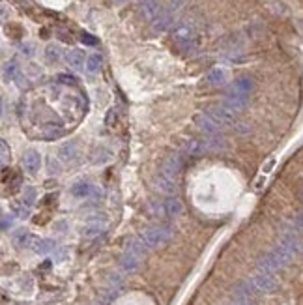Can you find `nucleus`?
<instances>
[{
  "instance_id": "2eb2a0df",
  "label": "nucleus",
  "mask_w": 303,
  "mask_h": 305,
  "mask_svg": "<svg viewBox=\"0 0 303 305\" xmlns=\"http://www.w3.org/2000/svg\"><path fill=\"white\" fill-rule=\"evenodd\" d=\"M58 158L62 159L64 163H73L77 159V142L75 141H68L60 144L58 148Z\"/></svg>"
},
{
  "instance_id": "1a4fd4ad",
  "label": "nucleus",
  "mask_w": 303,
  "mask_h": 305,
  "mask_svg": "<svg viewBox=\"0 0 303 305\" xmlns=\"http://www.w3.org/2000/svg\"><path fill=\"white\" fill-rule=\"evenodd\" d=\"M23 167L24 170L28 172V174H36L40 167H42V156H40V152L38 150H26L24 154H23Z\"/></svg>"
},
{
  "instance_id": "39448f33",
  "label": "nucleus",
  "mask_w": 303,
  "mask_h": 305,
  "mask_svg": "<svg viewBox=\"0 0 303 305\" xmlns=\"http://www.w3.org/2000/svg\"><path fill=\"white\" fill-rule=\"evenodd\" d=\"M251 284L255 290H260V292H272L277 288V279L272 274H266V272H258L251 279Z\"/></svg>"
},
{
  "instance_id": "4be33fe9",
  "label": "nucleus",
  "mask_w": 303,
  "mask_h": 305,
  "mask_svg": "<svg viewBox=\"0 0 303 305\" xmlns=\"http://www.w3.org/2000/svg\"><path fill=\"white\" fill-rule=\"evenodd\" d=\"M62 58V49L58 47V45H54V43H49L47 47H45V60L49 64H54L58 62Z\"/></svg>"
},
{
  "instance_id": "b1692460",
  "label": "nucleus",
  "mask_w": 303,
  "mask_h": 305,
  "mask_svg": "<svg viewBox=\"0 0 303 305\" xmlns=\"http://www.w3.org/2000/svg\"><path fill=\"white\" fill-rule=\"evenodd\" d=\"M142 6V13H144V17L146 19H156V15L159 13V4H157V0H148L144 4H140Z\"/></svg>"
},
{
  "instance_id": "f704fd0d",
  "label": "nucleus",
  "mask_w": 303,
  "mask_h": 305,
  "mask_svg": "<svg viewBox=\"0 0 303 305\" xmlns=\"http://www.w3.org/2000/svg\"><path fill=\"white\" fill-rule=\"evenodd\" d=\"M115 2H126V0H115Z\"/></svg>"
},
{
  "instance_id": "0eeeda50",
  "label": "nucleus",
  "mask_w": 303,
  "mask_h": 305,
  "mask_svg": "<svg viewBox=\"0 0 303 305\" xmlns=\"http://www.w3.org/2000/svg\"><path fill=\"white\" fill-rule=\"evenodd\" d=\"M36 197H38V193H36L34 188H26L24 189L21 200L15 204V211H17L19 217H26L30 213V208L34 206V202H36Z\"/></svg>"
},
{
  "instance_id": "9d476101",
  "label": "nucleus",
  "mask_w": 303,
  "mask_h": 305,
  "mask_svg": "<svg viewBox=\"0 0 303 305\" xmlns=\"http://www.w3.org/2000/svg\"><path fill=\"white\" fill-rule=\"evenodd\" d=\"M180 170H182V158L174 154V156H168L165 161H163V167H161V172L159 174H163V176H167L170 180H176V176L180 174Z\"/></svg>"
},
{
  "instance_id": "473e14b6",
  "label": "nucleus",
  "mask_w": 303,
  "mask_h": 305,
  "mask_svg": "<svg viewBox=\"0 0 303 305\" xmlns=\"http://www.w3.org/2000/svg\"><path fill=\"white\" fill-rule=\"evenodd\" d=\"M4 115V101H2V97H0V116Z\"/></svg>"
},
{
  "instance_id": "a878e982",
  "label": "nucleus",
  "mask_w": 303,
  "mask_h": 305,
  "mask_svg": "<svg viewBox=\"0 0 303 305\" xmlns=\"http://www.w3.org/2000/svg\"><path fill=\"white\" fill-rule=\"evenodd\" d=\"M109 159H111V150H107L105 146L95 148V154L92 156V161H94V163H105V161H109Z\"/></svg>"
},
{
  "instance_id": "7c9ffc66",
  "label": "nucleus",
  "mask_w": 303,
  "mask_h": 305,
  "mask_svg": "<svg viewBox=\"0 0 303 305\" xmlns=\"http://www.w3.org/2000/svg\"><path fill=\"white\" fill-rule=\"evenodd\" d=\"M8 17V6L6 4H0V23Z\"/></svg>"
},
{
  "instance_id": "412c9836",
  "label": "nucleus",
  "mask_w": 303,
  "mask_h": 305,
  "mask_svg": "<svg viewBox=\"0 0 303 305\" xmlns=\"http://www.w3.org/2000/svg\"><path fill=\"white\" fill-rule=\"evenodd\" d=\"M30 240H32V234L28 231H24V229H21V231H17L13 234V243H15L19 249L28 247V245H30Z\"/></svg>"
},
{
  "instance_id": "2f4dec72",
  "label": "nucleus",
  "mask_w": 303,
  "mask_h": 305,
  "mask_svg": "<svg viewBox=\"0 0 303 305\" xmlns=\"http://www.w3.org/2000/svg\"><path fill=\"white\" fill-rule=\"evenodd\" d=\"M264 182H266V176H264V174H262L260 178H258V182H256V184H255V189H260V186H262V184H264Z\"/></svg>"
},
{
  "instance_id": "f03ea898",
  "label": "nucleus",
  "mask_w": 303,
  "mask_h": 305,
  "mask_svg": "<svg viewBox=\"0 0 303 305\" xmlns=\"http://www.w3.org/2000/svg\"><path fill=\"white\" fill-rule=\"evenodd\" d=\"M172 40L182 51H193L197 45V30L189 21H180L172 32Z\"/></svg>"
},
{
  "instance_id": "6e6552de",
  "label": "nucleus",
  "mask_w": 303,
  "mask_h": 305,
  "mask_svg": "<svg viewBox=\"0 0 303 305\" xmlns=\"http://www.w3.org/2000/svg\"><path fill=\"white\" fill-rule=\"evenodd\" d=\"M255 90V81L249 75H241L238 79H234V83L230 84L229 92L232 94H240V95H249Z\"/></svg>"
},
{
  "instance_id": "a211bd4d",
  "label": "nucleus",
  "mask_w": 303,
  "mask_h": 305,
  "mask_svg": "<svg viewBox=\"0 0 303 305\" xmlns=\"http://www.w3.org/2000/svg\"><path fill=\"white\" fill-rule=\"evenodd\" d=\"M66 64L71 70H83L84 68V53L79 49H71L66 53Z\"/></svg>"
},
{
  "instance_id": "dca6fc26",
  "label": "nucleus",
  "mask_w": 303,
  "mask_h": 305,
  "mask_svg": "<svg viewBox=\"0 0 303 305\" xmlns=\"http://www.w3.org/2000/svg\"><path fill=\"white\" fill-rule=\"evenodd\" d=\"M2 186H4L6 193H15L21 186V176L15 170H6L4 178H2Z\"/></svg>"
},
{
  "instance_id": "aec40b11",
  "label": "nucleus",
  "mask_w": 303,
  "mask_h": 305,
  "mask_svg": "<svg viewBox=\"0 0 303 305\" xmlns=\"http://www.w3.org/2000/svg\"><path fill=\"white\" fill-rule=\"evenodd\" d=\"M101 64H103V56L99 53L90 54L86 60H84V66H86V71L88 73H97L101 70Z\"/></svg>"
},
{
  "instance_id": "ddd939ff",
  "label": "nucleus",
  "mask_w": 303,
  "mask_h": 305,
  "mask_svg": "<svg viewBox=\"0 0 303 305\" xmlns=\"http://www.w3.org/2000/svg\"><path fill=\"white\" fill-rule=\"evenodd\" d=\"M161 210H163V215H165V217L174 219V217H178V215L182 213L184 206H182V200L176 199V197L172 195V197H167V199L161 202Z\"/></svg>"
},
{
  "instance_id": "7ed1b4c3",
  "label": "nucleus",
  "mask_w": 303,
  "mask_h": 305,
  "mask_svg": "<svg viewBox=\"0 0 303 305\" xmlns=\"http://www.w3.org/2000/svg\"><path fill=\"white\" fill-rule=\"evenodd\" d=\"M172 236V229L167 225H154L140 234V243L144 247H157V245H163L165 242L170 240Z\"/></svg>"
},
{
  "instance_id": "f8f14e48",
  "label": "nucleus",
  "mask_w": 303,
  "mask_h": 305,
  "mask_svg": "<svg viewBox=\"0 0 303 305\" xmlns=\"http://www.w3.org/2000/svg\"><path fill=\"white\" fill-rule=\"evenodd\" d=\"M195 126L199 127L202 133H206V135H217L221 129L206 113H200V115L195 116Z\"/></svg>"
},
{
  "instance_id": "c756f323",
  "label": "nucleus",
  "mask_w": 303,
  "mask_h": 305,
  "mask_svg": "<svg viewBox=\"0 0 303 305\" xmlns=\"http://www.w3.org/2000/svg\"><path fill=\"white\" fill-rule=\"evenodd\" d=\"M81 42L86 43V45H95V40L90 34H83V36H81Z\"/></svg>"
},
{
  "instance_id": "423d86ee",
  "label": "nucleus",
  "mask_w": 303,
  "mask_h": 305,
  "mask_svg": "<svg viewBox=\"0 0 303 305\" xmlns=\"http://www.w3.org/2000/svg\"><path fill=\"white\" fill-rule=\"evenodd\" d=\"M71 193H73L75 197H79V199H92V197H99V195H101V188L94 186L92 182H84V180H81V182L73 184Z\"/></svg>"
},
{
  "instance_id": "c85d7f7f",
  "label": "nucleus",
  "mask_w": 303,
  "mask_h": 305,
  "mask_svg": "<svg viewBox=\"0 0 303 305\" xmlns=\"http://www.w3.org/2000/svg\"><path fill=\"white\" fill-rule=\"evenodd\" d=\"M275 163H277V159H275V158H270V161H268V163H266V165L262 167V174L266 176V174H268V172H270V170H272V168L275 167Z\"/></svg>"
},
{
  "instance_id": "4468645a",
  "label": "nucleus",
  "mask_w": 303,
  "mask_h": 305,
  "mask_svg": "<svg viewBox=\"0 0 303 305\" xmlns=\"http://www.w3.org/2000/svg\"><path fill=\"white\" fill-rule=\"evenodd\" d=\"M28 247H30L34 253H38V255H47V253H51L56 249V242H54V240H49V238H36V236H32Z\"/></svg>"
},
{
  "instance_id": "5701e85b",
  "label": "nucleus",
  "mask_w": 303,
  "mask_h": 305,
  "mask_svg": "<svg viewBox=\"0 0 303 305\" xmlns=\"http://www.w3.org/2000/svg\"><path fill=\"white\" fill-rule=\"evenodd\" d=\"M103 231H105V227L99 225V221H90L83 229V236H86V238H94V236L103 234Z\"/></svg>"
},
{
  "instance_id": "9b49d317",
  "label": "nucleus",
  "mask_w": 303,
  "mask_h": 305,
  "mask_svg": "<svg viewBox=\"0 0 303 305\" xmlns=\"http://www.w3.org/2000/svg\"><path fill=\"white\" fill-rule=\"evenodd\" d=\"M227 81H229V71L223 66H215L204 75V83L208 86H223Z\"/></svg>"
},
{
  "instance_id": "393cba45",
  "label": "nucleus",
  "mask_w": 303,
  "mask_h": 305,
  "mask_svg": "<svg viewBox=\"0 0 303 305\" xmlns=\"http://www.w3.org/2000/svg\"><path fill=\"white\" fill-rule=\"evenodd\" d=\"M2 71H4V77H6L8 81H11V79H15V77H17V73H19V66H17V62H15V60H10V62L4 64Z\"/></svg>"
},
{
  "instance_id": "20e7f679",
  "label": "nucleus",
  "mask_w": 303,
  "mask_h": 305,
  "mask_svg": "<svg viewBox=\"0 0 303 305\" xmlns=\"http://www.w3.org/2000/svg\"><path fill=\"white\" fill-rule=\"evenodd\" d=\"M206 115H208L219 127L232 126L234 120H236V115H234L232 111H229L223 103H221V105H211L208 111H206Z\"/></svg>"
},
{
  "instance_id": "6ab92c4d",
  "label": "nucleus",
  "mask_w": 303,
  "mask_h": 305,
  "mask_svg": "<svg viewBox=\"0 0 303 305\" xmlns=\"http://www.w3.org/2000/svg\"><path fill=\"white\" fill-rule=\"evenodd\" d=\"M156 188L159 191H163V193H167V195H174L176 193V182L174 180L167 178V176H163V174H157L156 178Z\"/></svg>"
},
{
  "instance_id": "72a5a7b5",
  "label": "nucleus",
  "mask_w": 303,
  "mask_h": 305,
  "mask_svg": "<svg viewBox=\"0 0 303 305\" xmlns=\"http://www.w3.org/2000/svg\"><path fill=\"white\" fill-rule=\"evenodd\" d=\"M139 2H140V4H144V2H148V0H139Z\"/></svg>"
},
{
  "instance_id": "f257e3e1",
  "label": "nucleus",
  "mask_w": 303,
  "mask_h": 305,
  "mask_svg": "<svg viewBox=\"0 0 303 305\" xmlns=\"http://www.w3.org/2000/svg\"><path fill=\"white\" fill-rule=\"evenodd\" d=\"M144 245L140 243V240L137 238H131L129 242L126 243V249H124V255L120 258V266L124 272H135L139 268V264L142 260V255H144Z\"/></svg>"
},
{
  "instance_id": "f3484780",
  "label": "nucleus",
  "mask_w": 303,
  "mask_h": 305,
  "mask_svg": "<svg viewBox=\"0 0 303 305\" xmlns=\"http://www.w3.org/2000/svg\"><path fill=\"white\" fill-rule=\"evenodd\" d=\"M182 148H184V152L189 154V156H199V154L208 150L206 139H189V141H186V144Z\"/></svg>"
},
{
  "instance_id": "cd10ccee",
  "label": "nucleus",
  "mask_w": 303,
  "mask_h": 305,
  "mask_svg": "<svg viewBox=\"0 0 303 305\" xmlns=\"http://www.w3.org/2000/svg\"><path fill=\"white\" fill-rule=\"evenodd\" d=\"M19 49H21V53L24 54V56H32V54H34V45H32V43H23Z\"/></svg>"
},
{
  "instance_id": "bb28decb",
  "label": "nucleus",
  "mask_w": 303,
  "mask_h": 305,
  "mask_svg": "<svg viewBox=\"0 0 303 305\" xmlns=\"http://www.w3.org/2000/svg\"><path fill=\"white\" fill-rule=\"evenodd\" d=\"M10 159V148L6 144V141L0 139V168L6 165V161Z\"/></svg>"
}]
</instances>
